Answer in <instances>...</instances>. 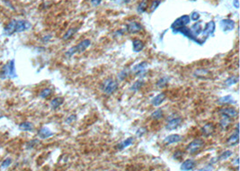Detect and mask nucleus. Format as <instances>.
<instances>
[{
    "instance_id": "f257e3e1",
    "label": "nucleus",
    "mask_w": 240,
    "mask_h": 171,
    "mask_svg": "<svg viewBox=\"0 0 240 171\" xmlns=\"http://www.w3.org/2000/svg\"><path fill=\"white\" fill-rule=\"evenodd\" d=\"M17 74L16 70V61L15 60H10L6 65L3 66L1 72H0V78L2 79H12V78H16Z\"/></svg>"
},
{
    "instance_id": "f03ea898",
    "label": "nucleus",
    "mask_w": 240,
    "mask_h": 171,
    "mask_svg": "<svg viewBox=\"0 0 240 171\" xmlns=\"http://www.w3.org/2000/svg\"><path fill=\"white\" fill-rule=\"evenodd\" d=\"M91 45V41L88 40V39H86V40H83L82 41H80L79 43L76 46H73L70 49H68L66 53H65V56L67 57V58H70V57H72L74 54L76 53H81V52H84L86 51L89 46Z\"/></svg>"
},
{
    "instance_id": "7ed1b4c3",
    "label": "nucleus",
    "mask_w": 240,
    "mask_h": 171,
    "mask_svg": "<svg viewBox=\"0 0 240 171\" xmlns=\"http://www.w3.org/2000/svg\"><path fill=\"white\" fill-rule=\"evenodd\" d=\"M118 82L112 78H107L103 83V92L106 95L114 94L118 89Z\"/></svg>"
},
{
    "instance_id": "20e7f679",
    "label": "nucleus",
    "mask_w": 240,
    "mask_h": 171,
    "mask_svg": "<svg viewBox=\"0 0 240 171\" xmlns=\"http://www.w3.org/2000/svg\"><path fill=\"white\" fill-rule=\"evenodd\" d=\"M205 146V142L202 139H195L192 141H191L190 143L186 147V150L190 154H194L196 152L200 151L203 147Z\"/></svg>"
},
{
    "instance_id": "39448f33",
    "label": "nucleus",
    "mask_w": 240,
    "mask_h": 171,
    "mask_svg": "<svg viewBox=\"0 0 240 171\" xmlns=\"http://www.w3.org/2000/svg\"><path fill=\"white\" fill-rule=\"evenodd\" d=\"M173 32L175 33H181V34H182V35H185V36L187 37L188 39L193 41L194 42H196V43L201 44V45H202V43H204V41H201V40H199L198 38H196V37L192 34V33L191 32L190 28H187L186 26H183V27L178 28V29L174 30Z\"/></svg>"
},
{
    "instance_id": "423d86ee",
    "label": "nucleus",
    "mask_w": 240,
    "mask_h": 171,
    "mask_svg": "<svg viewBox=\"0 0 240 171\" xmlns=\"http://www.w3.org/2000/svg\"><path fill=\"white\" fill-rule=\"evenodd\" d=\"M191 22V19H190V16H187V15H185V16H180L179 18H177L171 25V29L174 31V30H176L178 28H181V27H183V26H186L188 24H190Z\"/></svg>"
},
{
    "instance_id": "0eeeda50",
    "label": "nucleus",
    "mask_w": 240,
    "mask_h": 171,
    "mask_svg": "<svg viewBox=\"0 0 240 171\" xmlns=\"http://www.w3.org/2000/svg\"><path fill=\"white\" fill-rule=\"evenodd\" d=\"M32 28V24L24 19H16V33H23L25 31H28Z\"/></svg>"
},
{
    "instance_id": "6e6552de",
    "label": "nucleus",
    "mask_w": 240,
    "mask_h": 171,
    "mask_svg": "<svg viewBox=\"0 0 240 171\" xmlns=\"http://www.w3.org/2000/svg\"><path fill=\"white\" fill-rule=\"evenodd\" d=\"M148 62L147 61H142L138 64H136L134 65V67L131 68V71L132 72L135 73L136 76H139V77H142L146 74V69L148 68Z\"/></svg>"
},
{
    "instance_id": "1a4fd4ad",
    "label": "nucleus",
    "mask_w": 240,
    "mask_h": 171,
    "mask_svg": "<svg viewBox=\"0 0 240 171\" xmlns=\"http://www.w3.org/2000/svg\"><path fill=\"white\" fill-rule=\"evenodd\" d=\"M220 28L224 33H228L232 30H234L235 28V21L229 18L223 19L220 21Z\"/></svg>"
},
{
    "instance_id": "9d476101",
    "label": "nucleus",
    "mask_w": 240,
    "mask_h": 171,
    "mask_svg": "<svg viewBox=\"0 0 240 171\" xmlns=\"http://www.w3.org/2000/svg\"><path fill=\"white\" fill-rule=\"evenodd\" d=\"M143 27L138 22H131L129 23L128 24L126 25V31L128 32L129 33H131V34H134V33H139L140 31H142Z\"/></svg>"
},
{
    "instance_id": "9b49d317",
    "label": "nucleus",
    "mask_w": 240,
    "mask_h": 171,
    "mask_svg": "<svg viewBox=\"0 0 240 171\" xmlns=\"http://www.w3.org/2000/svg\"><path fill=\"white\" fill-rule=\"evenodd\" d=\"M215 29H216V24H215V22L214 21H209L208 22L204 28L202 29V34L208 37V36H210V35H213L214 33H215Z\"/></svg>"
},
{
    "instance_id": "f8f14e48",
    "label": "nucleus",
    "mask_w": 240,
    "mask_h": 171,
    "mask_svg": "<svg viewBox=\"0 0 240 171\" xmlns=\"http://www.w3.org/2000/svg\"><path fill=\"white\" fill-rule=\"evenodd\" d=\"M219 113L221 115V116H226L229 117L230 119L232 118H236L238 115V112L236 109L233 108V107H227V108H222L219 110Z\"/></svg>"
},
{
    "instance_id": "ddd939ff",
    "label": "nucleus",
    "mask_w": 240,
    "mask_h": 171,
    "mask_svg": "<svg viewBox=\"0 0 240 171\" xmlns=\"http://www.w3.org/2000/svg\"><path fill=\"white\" fill-rule=\"evenodd\" d=\"M182 118L181 117H175V118H171L169 119L166 125H165V129L167 131H173L176 128H178L180 126V124L182 123Z\"/></svg>"
},
{
    "instance_id": "4468645a",
    "label": "nucleus",
    "mask_w": 240,
    "mask_h": 171,
    "mask_svg": "<svg viewBox=\"0 0 240 171\" xmlns=\"http://www.w3.org/2000/svg\"><path fill=\"white\" fill-rule=\"evenodd\" d=\"M238 127H239L238 123H236L235 132L229 136V138L227 140L228 145H229V146H236V145L238 144V142H239V130H238Z\"/></svg>"
},
{
    "instance_id": "2eb2a0df",
    "label": "nucleus",
    "mask_w": 240,
    "mask_h": 171,
    "mask_svg": "<svg viewBox=\"0 0 240 171\" xmlns=\"http://www.w3.org/2000/svg\"><path fill=\"white\" fill-rule=\"evenodd\" d=\"M182 137L179 134H170L166 136L163 142L164 144L165 145H171V144H174V143H178V142L182 141Z\"/></svg>"
},
{
    "instance_id": "dca6fc26",
    "label": "nucleus",
    "mask_w": 240,
    "mask_h": 171,
    "mask_svg": "<svg viewBox=\"0 0 240 171\" xmlns=\"http://www.w3.org/2000/svg\"><path fill=\"white\" fill-rule=\"evenodd\" d=\"M16 19L11 20L4 29V34L6 36H11L13 33H16Z\"/></svg>"
},
{
    "instance_id": "f3484780",
    "label": "nucleus",
    "mask_w": 240,
    "mask_h": 171,
    "mask_svg": "<svg viewBox=\"0 0 240 171\" xmlns=\"http://www.w3.org/2000/svg\"><path fill=\"white\" fill-rule=\"evenodd\" d=\"M215 132V126L213 123H206L202 128V133L205 137H209L210 135H212Z\"/></svg>"
},
{
    "instance_id": "a211bd4d",
    "label": "nucleus",
    "mask_w": 240,
    "mask_h": 171,
    "mask_svg": "<svg viewBox=\"0 0 240 171\" xmlns=\"http://www.w3.org/2000/svg\"><path fill=\"white\" fill-rule=\"evenodd\" d=\"M166 95L165 93H160L158 95H157L156 96H154L151 99V105L153 106H159L163 104V102L165 100Z\"/></svg>"
},
{
    "instance_id": "6ab92c4d",
    "label": "nucleus",
    "mask_w": 240,
    "mask_h": 171,
    "mask_svg": "<svg viewBox=\"0 0 240 171\" xmlns=\"http://www.w3.org/2000/svg\"><path fill=\"white\" fill-rule=\"evenodd\" d=\"M218 104L219 105H233L236 104V100L234 99V97L230 95H225L220 97L218 100Z\"/></svg>"
},
{
    "instance_id": "aec40b11",
    "label": "nucleus",
    "mask_w": 240,
    "mask_h": 171,
    "mask_svg": "<svg viewBox=\"0 0 240 171\" xmlns=\"http://www.w3.org/2000/svg\"><path fill=\"white\" fill-rule=\"evenodd\" d=\"M134 140H135V138L134 137H130V138H127L126 140H122L121 142L117 145V149L119 150H123L124 149L130 147L131 145H132L134 143Z\"/></svg>"
},
{
    "instance_id": "412c9836",
    "label": "nucleus",
    "mask_w": 240,
    "mask_h": 171,
    "mask_svg": "<svg viewBox=\"0 0 240 171\" xmlns=\"http://www.w3.org/2000/svg\"><path fill=\"white\" fill-rule=\"evenodd\" d=\"M54 133L49 129L48 127H41L40 129L38 131V136L40 139H48L51 136H53Z\"/></svg>"
},
{
    "instance_id": "4be33fe9",
    "label": "nucleus",
    "mask_w": 240,
    "mask_h": 171,
    "mask_svg": "<svg viewBox=\"0 0 240 171\" xmlns=\"http://www.w3.org/2000/svg\"><path fill=\"white\" fill-rule=\"evenodd\" d=\"M196 165V162L192 160V159H188V160H185L183 161L181 165V170H192L194 168Z\"/></svg>"
},
{
    "instance_id": "5701e85b",
    "label": "nucleus",
    "mask_w": 240,
    "mask_h": 171,
    "mask_svg": "<svg viewBox=\"0 0 240 171\" xmlns=\"http://www.w3.org/2000/svg\"><path fill=\"white\" fill-rule=\"evenodd\" d=\"M190 30H191V32L192 33V34L197 38L199 35L202 34V23H201V22L195 23L193 25H192V27L190 28Z\"/></svg>"
},
{
    "instance_id": "b1692460",
    "label": "nucleus",
    "mask_w": 240,
    "mask_h": 171,
    "mask_svg": "<svg viewBox=\"0 0 240 171\" xmlns=\"http://www.w3.org/2000/svg\"><path fill=\"white\" fill-rule=\"evenodd\" d=\"M145 47V44L144 42L141 41V40H138V39H136V40H133L132 41V49H133V51L135 52H139L141 51Z\"/></svg>"
},
{
    "instance_id": "393cba45",
    "label": "nucleus",
    "mask_w": 240,
    "mask_h": 171,
    "mask_svg": "<svg viewBox=\"0 0 240 171\" xmlns=\"http://www.w3.org/2000/svg\"><path fill=\"white\" fill-rule=\"evenodd\" d=\"M64 103V98L63 97H55L53 98L51 102H50V108L53 110L58 109L62 104Z\"/></svg>"
},
{
    "instance_id": "a878e982",
    "label": "nucleus",
    "mask_w": 240,
    "mask_h": 171,
    "mask_svg": "<svg viewBox=\"0 0 240 171\" xmlns=\"http://www.w3.org/2000/svg\"><path fill=\"white\" fill-rule=\"evenodd\" d=\"M34 129V126L31 122H23L19 124V130L23 132H32Z\"/></svg>"
},
{
    "instance_id": "bb28decb",
    "label": "nucleus",
    "mask_w": 240,
    "mask_h": 171,
    "mask_svg": "<svg viewBox=\"0 0 240 171\" xmlns=\"http://www.w3.org/2000/svg\"><path fill=\"white\" fill-rule=\"evenodd\" d=\"M169 79H170V78L169 77H167V76H165V77H162V78H160L158 81H157V87L158 88H165L166 86H167V84H168V82H169Z\"/></svg>"
},
{
    "instance_id": "cd10ccee",
    "label": "nucleus",
    "mask_w": 240,
    "mask_h": 171,
    "mask_svg": "<svg viewBox=\"0 0 240 171\" xmlns=\"http://www.w3.org/2000/svg\"><path fill=\"white\" fill-rule=\"evenodd\" d=\"M145 84V81L144 80H142V79H138V80H137L136 82H134L132 85H131V88H130V90L131 91H133V92H137V91H138L141 88L143 87V85Z\"/></svg>"
},
{
    "instance_id": "c85d7f7f",
    "label": "nucleus",
    "mask_w": 240,
    "mask_h": 171,
    "mask_svg": "<svg viewBox=\"0 0 240 171\" xmlns=\"http://www.w3.org/2000/svg\"><path fill=\"white\" fill-rule=\"evenodd\" d=\"M231 119L229 118V117H226V116H222V119L220 120L219 122V126L222 130H226L228 129V127L229 126V124L231 123Z\"/></svg>"
},
{
    "instance_id": "c756f323",
    "label": "nucleus",
    "mask_w": 240,
    "mask_h": 171,
    "mask_svg": "<svg viewBox=\"0 0 240 171\" xmlns=\"http://www.w3.org/2000/svg\"><path fill=\"white\" fill-rule=\"evenodd\" d=\"M148 0H142L138 6L137 12L138 14H143L148 8Z\"/></svg>"
},
{
    "instance_id": "7c9ffc66",
    "label": "nucleus",
    "mask_w": 240,
    "mask_h": 171,
    "mask_svg": "<svg viewBox=\"0 0 240 171\" xmlns=\"http://www.w3.org/2000/svg\"><path fill=\"white\" fill-rule=\"evenodd\" d=\"M150 116H151V119L158 121V120H160V119L163 118V116H164V113H163V111H162L161 109H157V110H155V111L151 113V115H150Z\"/></svg>"
},
{
    "instance_id": "2f4dec72",
    "label": "nucleus",
    "mask_w": 240,
    "mask_h": 171,
    "mask_svg": "<svg viewBox=\"0 0 240 171\" xmlns=\"http://www.w3.org/2000/svg\"><path fill=\"white\" fill-rule=\"evenodd\" d=\"M77 28H70V29H68L67 32H66V33L63 35V37H62V40L63 41H67L68 39H70L77 32Z\"/></svg>"
},
{
    "instance_id": "473e14b6",
    "label": "nucleus",
    "mask_w": 240,
    "mask_h": 171,
    "mask_svg": "<svg viewBox=\"0 0 240 171\" xmlns=\"http://www.w3.org/2000/svg\"><path fill=\"white\" fill-rule=\"evenodd\" d=\"M238 77L237 76H230L229 78H228L227 79L225 80V85L227 86V87H231V86L236 84L238 82Z\"/></svg>"
},
{
    "instance_id": "72a5a7b5",
    "label": "nucleus",
    "mask_w": 240,
    "mask_h": 171,
    "mask_svg": "<svg viewBox=\"0 0 240 171\" xmlns=\"http://www.w3.org/2000/svg\"><path fill=\"white\" fill-rule=\"evenodd\" d=\"M209 74V70L205 69V68H199L194 71L193 76L196 78H204L206 75Z\"/></svg>"
},
{
    "instance_id": "f704fd0d",
    "label": "nucleus",
    "mask_w": 240,
    "mask_h": 171,
    "mask_svg": "<svg viewBox=\"0 0 240 171\" xmlns=\"http://www.w3.org/2000/svg\"><path fill=\"white\" fill-rule=\"evenodd\" d=\"M233 155V152L231 150H226L224 152H222L219 157H218V160H228L229 158Z\"/></svg>"
},
{
    "instance_id": "c9c22d12",
    "label": "nucleus",
    "mask_w": 240,
    "mask_h": 171,
    "mask_svg": "<svg viewBox=\"0 0 240 171\" xmlns=\"http://www.w3.org/2000/svg\"><path fill=\"white\" fill-rule=\"evenodd\" d=\"M128 75H129V69H128V68H124V69H122V70L121 71L120 73H118L117 78H118L119 80L123 81L127 77H128Z\"/></svg>"
},
{
    "instance_id": "e433bc0d",
    "label": "nucleus",
    "mask_w": 240,
    "mask_h": 171,
    "mask_svg": "<svg viewBox=\"0 0 240 171\" xmlns=\"http://www.w3.org/2000/svg\"><path fill=\"white\" fill-rule=\"evenodd\" d=\"M51 93H52V90L50 89V88H44V89H42L41 91H40V98H47V97H49L50 95H51Z\"/></svg>"
},
{
    "instance_id": "4c0bfd02",
    "label": "nucleus",
    "mask_w": 240,
    "mask_h": 171,
    "mask_svg": "<svg viewBox=\"0 0 240 171\" xmlns=\"http://www.w3.org/2000/svg\"><path fill=\"white\" fill-rule=\"evenodd\" d=\"M160 3H161V1L160 0H154V1L152 2V4H151V6H150V12L152 13V12H154L155 10H156L158 7V6L160 5Z\"/></svg>"
},
{
    "instance_id": "58836bf2",
    "label": "nucleus",
    "mask_w": 240,
    "mask_h": 171,
    "mask_svg": "<svg viewBox=\"0 0 240 171\" xmlns=\"http://www.w3.org/2000/svg\"><path fill=\"white\" fill-rule=\"evenodd\" d=\"M146 133H147V128L146 127H141V128H139V129H138V131L136 133V137H138V138L142 137Z\"/></svg>"
},
{
    "instance_id": "ea45409f",
    "label": "nucleus",
    "mask_w": 240,
    "mask_h": 171,
    "mask_svg": "<svg viewBox=\"0 0 240 171\" xmlns=\"http://www.w3.org/2000/svg\"><path fill=\"white\" fill-rule=\"evenodd\" d=\"M200 17H201L200 14H199L198 12H196V11L192 12V13L191 14V16H190V19L192 20V21H194V22H197V21H198V20L200 19Z\"/></svg>"
},
{
    "instance_id": "a19ab883",
    "label": "nucleus",
    "mask_w": 240,
    "mask_h": 171,
    "mask_svg": "<svg viewBox=\"0 0 240 171\" xmlns=\"http://www.w3.org/2000/svg\"><path fill=\"white\" fill-rule=\"evenodd\" d=\"M11 164H12V160H11L10 158H7V159L4 160V161L1 163V168H6V167H8Z\"/></svg>"
},
{
    "instance_id": "79ce46f5",
    "label": "nucleus",
    "mask_w": 240,
    "mask_h": 171,
    "mask_svg": "<svg viewBox=\"0 0 240 171\" xmlns=\"http://www.w3.org/2000/svg\"><path fill=\"white\" fill-rule=\"evenodd\" d=\"M182 156H183L182 151L177 150V151H175V152L173 154V159H175V160H181V159L182 158Z\"/></svg>"
},
{
    "instance_id": "37998d69",
    "label": "nucleus",
    "mask_w": 240,
    "mask_h": 171,
    "mask_svg": "<svg viewBox=\"0 0 240 171\" xmlns=\"http://www.w3.org/2000/svg\"><path fill=\"white\" fill-rule=\"evenodd\" d=\"M76 120H77V115H69V116L65 120V123L70 124V123H74Z\"/></svg>"
},
{
    "instance_id": "c03bdc74",
    "label": "nucleus",
    "mask_w": 240,
    "mask_h": 171,
    "mask_svg": "<svg viewBox=\"0 0 240 171\" xmlns=\"http://www.w3.org/2000/svg\"><path fill=\"white\" fill-rule=\"evenodd\" d=\"M37 143H39V140H30L29 142H28V143L26 144L27 146H26V148L27 149H32V148H33Z\"/></svg>"
},
{
    "instance_id": "a18cd8bd",
    "label": "nucleus",
    "mask_w": 240,
    "mask_h": 171,
    "mask_svg": "<svg viewBox=\"0 0 240 171\" xmlns=\"http://www.w3.org/2000/svg\"><path fill=\"white\" fill-rule=\"evenodd\" d=\"M51 38H52V35L51 34H47V35H45V36H43L41 38V41L42 42H48V41H50V40H51Z\"/></svg>"
},
{
    "instance_id": "49530a36",
    "label": "nucleus",
    "mask_w": 240,
    "mask_h": 171,
    "mask_svg": "<svg viewBox=\"0 0 240 171\" xmlns=\"http://www.w3.org/2000/svg\"><path fill=\"white\" fill-rule=\"evenodd\" d=\"M90 3H91L92 6L96 7V6H99L102 3V0H91Z\"/></svg>"
},
{
    "instance_id": "de8ad7c7",
    "label": "nucleus",
    "mask_w": 240,
    "mask_h": 171,
    "mask_svg": "<svg viewBox=\"0 0 240 171\" xmlns=\"http://www.w3.org/2000/svg\"><path fill=\"white\" fill-rule=\"evenodd\" d=\"M233 6H234L235 8H236V9L239 8V1H238V0H234V1H233Z\"/></svg>"
},
{
    "instance_id": "09e8293b",
    "label": "nucleus",
    "mask_w": 240,
    "mask_h": 171,
    "mask_svg": "<svg viewBox=\"0 0 240 171\" xmlns=\"http://www.w3.org/2000/svg\"><path fill=\"white\" fill-rule=\"evenodd\" d=\"M116 3H129L131 0H112Z\"/></svg>"
},
{
    "instance_id": "8fccbe9b",
    "label": "nucleus",
    "mask_w": 240,
    "mask_h": 171,
    "mask_svg": "<svg viewBox=\"0 0 240 171\" xmlns=\"http://www.w3.org/2000/svg\"><path fill=\"white\" fill-rule=\"evenodd\" d=\"M200 170H213V167H212V166H207L206 167L201 168Z\"/></svg>"
},
{
    "instance_id": "3c124183",
    "label": "nucleus",
    "mask_w": 240,
    "mask_h": 171,
    "mask_svg": "<svg viewBox=\"0 0 240 171\" xmlns=\"http://www.w3.org/2000/svg\"><path fill=\"white\" fill-rule=\"evenodd\" d=\"M233 164H235L236 167H238V165H239V159H238V157H237V158L235 160V161L233 162Z\"/></svg>"
}]
</instances>
